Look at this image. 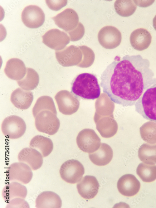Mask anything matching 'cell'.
<instances>
[{
	"label": "cell",
	"instance_id": "obj_23",
	"mask_svg": "<svg viewBox=\"0 0 156 208\" xmlns=\"http://www.w3.org/2000/svg\"><path fill=\"white\" fill-rule=\"evenodd\" d=\"M29 146L39 152L43 157L48 156L53 148L52 140L48 138L40 135H36L31 139Z\"/></svg>",
	"mask_w": 156,
	"mask_h": 208
},
{
	"label": "cell",
	"instance_id": "obj_29",
	"mask_svg": "<svg viewBox=\"0 0 156 208\" xmlns=\"http://www.w3.org/2000/svg\"><path fill=\"white\" fill-rule=\"evenodd\" d=\"M136 173L143 181H153L156 179V165L141 163L137 168Z\"/></svg>",
	"mask_w": 156,
	"mask_h": 208
},
{
	"label": "cell",
	"instance_id": "obj_28",
	"mask_svg": "<svg viewBox=\"0 0 156 208\" xmlns=\"http://www.w3.org/2000/svg\"><path fill=\"white\" fill-rule=\"evenodd\" d=\"M49 110L57 114V112L53 99L50 96H43L37 99L32 109V114L34 118L40 112Z\"/></svg>",
	"mask_w": 156,
	"mask_h": 208
},
{
	"label": "cell",
	"instance_id": "obj_3",
	"mask_svg": "<svg viewBox=\"0 0 156 208\" xmlns=\"http://www.w3.org/2000/svg\"><path fill=\"white\" fill-rule=\"evenodd\" d=\"M134 105L135 111L144 118L156 123V84L145 90Z\"/></svg>",
	"mask_w": 156,
	"mask_h": 208
},
{
	"label": "cell",
	"instance_id": "obj_20",
	"mask_svg": "<svg viewBox=\"0 0 156 208\" xmlns=\"http://www.w3.org/2000/svg\"><path fill=\"white\" fill-rule=\"evenodd\" d=\"M33 99L32 92L18 88L12 93L10 100L13 105L17 108L25 110L31 106Z\"/></svg>",
	"mask_w": 156,
	"mask_h": 208
},
{
	"label": "cell",
	"instance_id": "obj_15",
	"mask_svg": "<svg viewBox=\"0 0 156 208\" xmlns=\"http://www.w3.org/2000/svg\"><path fill=\"white\" fill-rule=\"evenodd\" d=\"M99 184L96 178L86 175L77 185L78 192L83 198L89 200L94 198L97 194Z\"/></svg>",
	"mask_w": 156,
	"mask_h": 208
},
{
	"label": "cell",
	"instance_id": "obj_13",
	"mask_svg": "<svg viewBox=\"0 0 156 208\" xmlns=\"http://www.w3.org/2000/svg\"><path fill=\"white\" fill-rule=\"evenodd\" d=\"M52 19L57 26L67 32L75 28L79 22L78 14L71 8H66Z\"/></svg>",
	"mask_w": 156,
	"mask_h": 208
},
{
	"label": "cell",
	"instance_id": "obj_10",
	"mask_svg": "<svg viewBox=\"0 0 156 208\" xmlns=\"http://www.w3.org/2000/svg\"><path fill=\"white\" fill-rule=\"evenodd\" d=\"M21 17L24 24L31 28L40 27L45 20V15L43 10L38 6L34 5L26 7L22 12Z\"/></svg>",
	"mask_w": 156,
	"mask_h": 208
},
{
	"label": "cell",
	"instance_id": "obj_5",
	"mask_svg": "<svg viewBox=\"0 0 156 208\" xmlns=\"http://www.w3.org/2000/svg\"><path fill=\"white\" fill-rule=\"evenodd\" d=\"M59 172L61 177L65 181L75 184L81 179L85 169L79 161L72 159L66 161L62 164Z\"/></svg>",
	"mask_w": 156,
	"mask_h": 208
},
{
	"label": "cell",
	"instance_id": "obj_27",
	"mask_svg": "<svg viewBox=\"0 0 156 208\" xmlns=\"http://www.w3.org/2000/svg\"><path fill=\"white\" fill-rule=\"evenodd\" d=\"M132 0H117L114 3V8L116 12L123 17H128L135 12L137 6Z\"/></svg>",
	"mask_w": 156,
	"mask_h": 208
},
{
	"label": "cell",
	"instance_id": "obj_21",
	"mask_svg": "<svg viewBox=\"0 0 156 208\" xmlns=\"http://www.w3.org/2000/svg\"><path fill=\"white\" fill-rule=\"evenodd\" d=\"M62 201L59 196L51 191H44L41 193L36 200L37 208H60Z\"/></svg>",
	"mask_w": 156,
	"mask_h": 208
},
{
	"label": "cell",
	"instance_id": "obj_14",
	"mask_svg": "<svg viewBox=\"0 0 156 208\" xmlns=\"http://www.w3.org/2000/svg\"><path fill=\"white\" fill-rule=\"evenodd\" d=\"M117 187L119 192L126 196H132L139 191L140 184L135 177L131 174H126L118 180Z\"/></svg>",
	"mask_w": 156,
	"mask_h": 208
},
{
	"label": "cell",
	"instance_id": "obj_32",
	"mask_svg": "<svg viewBox=\"0 0 156 208\" xmlns=\"http://www.w3.org/2000/svg\"><path fill=\"white\" fill-rule=\"evenodd\" d=\"M46 2L51 9L54 11H57L66 5L67 1L46 0Z\"/></svg>",
	"mask_w": 156,
	"mask_h": 208
},
{
	"label": "cell",
	"instance_id": "obj_26",
	"mask_svg": "<svg viewBox=\"0 0 156 208\" xmlns=\"http://www.w3.org/2000/svg\"><path fill=\"white\" fill-rule=\"evenodd\" d=\"M95 123L97 129L103 138L111 137L117 132V124L114 119H103Z\"/></svg>",
	"mask_w": 156,
	"mask_h": 208
},
{
	"label": "cell",
	"instance_id": "obj_8",
	"mask_svg": "<svg viewBox=\"0 0 156 208\" xmlns=\"http://www.w3.org/2000/svg\"><path fill=\"white\" fill-rule=\"evenodd\" d=\"M100 139L94 130L85 128L81 131L76 138L79 148L84 152L91 153L96 151L101 144Z\"/></svg>",
	"mask_w": 156,
	"mask_h": 208
},
{
	"label": "cell",
	"instance_id": "obj_30",
	"mask_svg": "<svg viewBox=\"0 0 156 208\" xmlns=\"http://www.w3.org/2000/svg\"><path fill=\"white\" fill-rule=\"evenodd\" d=\"M85 30L84 26L79 22L77 27L74 29L67 32L69 35L70 40L75 41L81 39L84 35Z\"/></svg>",
	"mask_w": 156,
	"mask_h": 208
},
{
	"label": "cell",
	"instance_id": "obj_25",
	"mask_svg": "<svg viewBox=\"0 0 156 208\" xmlns=\"http://www.w3.org/2000/svg\"><path fill=\"white\" fill-rule=\"evenodd\" d=\"M77 49L76 46L71 45L64 50L56 51V57L58 63L64 66H70L75 64L76 60L72 56Z\"/></svg>",
	"mask_w": 156,
	"mask_h": 208
},
{
	"label": "cell",
	"instance_id": "obj_17",
	"mask_svg": "<svg viewBox=\"0 0 156 208\" xmlns=\"http://www.w3.org/2000/svg\"><path fill=\"white\" fill-rule=\"evenodd\" d=\"M129 40L132 47L135 50L142 51L147 49L152 41V36L146 29H135L131 34Z\"/></svg>",
	"mask_w": 156,
	"mask_h": 208
},
{
	"label": "cell",
	"instance_id": "obj_6",
	"mask_svg": "<svg viewBox=\"0 0 156 208\" xmlns=\"http://www.w3.org/2000/svg\"><path fill=\"white\" fill-rule=\"evenodd\" d=\"M2 132L6 137L15 139L21 137L25 133L26 125L24 120L16 115L6 118L1 125Z\"/></svg>",
	"mask_w": 156,
	"mask_h": 208
},
{
	"label": "cell",
	"instance_id": "obj_18",
	"mask_svg": "<svg viewBox=\"0 0 156 208\" xmlns=\"http://www.w3.org/2000/svg\"><path fill=\"white\" fill-rule=\"evenodd\" d=\"M25 65L21 60L17 58L10 59L7 62L4 71L7 76L11 79L22 80L26 73Z\"/></svg>",
	"mask_w": 156,
	"mask_h": 208
},
{
	"label": "cell",
	"instance_id": "obj_19",
	"mask_svg": "<svg viewBox=\"0 0 156 208\" xmlns=\"http://www.w3.org/2000/svg\"><path fill=\"white\" fill-rule=\"evenodd\" d=\"M113 157L112 148L109 145L104 143H101L99 148L96 151L89 154V157L91 162L99 166L107 165L111 161Z\"/></svg>",
	"mask_w": 156,
	"mask_h": 208
},
{
	"label": "cell",
	"instance_id": "obj_12",
	"mask_svg": "<svg viewBox=\"0 0 156 208\" xmlns=\"http://www.w3.org/2000/svg\"><path fill=\"white\" fill-rule=\"evenodd\" d=\"M42 38L43 43L56 51L65 47L70 40L67 33L57 29L49 30L42 36Z\"/></svg>",
	"mask_w": 156,
	"mask_h": 208
},
{
	"label": "cell",
	"instance_id": "obj_1",
	"mask_svg": "<svg viewBox=\"0 0 156 208\" xmlns=\"http://www.w3.org/2000/svg\"><path fill=\"white\" fill-rule=\"evenodd\" d=\"M150 62L139 55H126L107 66L100 77L103 92L124 107L134 105L145 90L156 84Z\"/></svg>",
	"mask_w": 156,
	"mask_h": 208
},
{
	"label": "cell",
	"instance_id": "obj_7",
	"mask_svg": "<svg viewBox=\"0 0 156 208\" xmlns=\"http://www.w3.org/2000/svg\"><path fill=\"white\" fill-rule=\"evenodd\" d=\"M30 167L22 162L11 164L6 170V178L9 181L27 184L31 180L33 173Z\"/></svg>",
	"mask_w": 156,
	"mask_h": 208
},
{
	"label": "cell",
	"instance_id": "obj_4",
	"mask_svg": "<svg viewBox=\"0 0 156 208\" xmlns=\"http://www.w3.org/2000/svg\"><path fill=\"white\" fill-rule=\"evenodd\" d=\"M35 118V124L39 132L52 135L58 131L60 126L59 119L56 114L49 110L39 112Z\"/></svg>",
	"mask_w": 156,
	"mask_h": 208
},
{
	"label": "cell",
	"instance_id": "obj_16",
	"mask_svg": "<svg viewBox=\"0 0 156 208\" xmlns=\"http://www.w3.org/2000/svg\"><path fill=\"white\" fill-rule=\"evenodd\" d=\"M19 162L28 165L32 170L40 168L43 162V156L37 150L31 148H25L22 149L18 155Z\"/></svg>",
	"mask_w": 156,
	"mask_h": 208
},
{
	"label": "cell",
	"instance_id": "obj_11",
	"mask_svg": "<svg viewBox=\"0 0 156 208\" xmlns=\"http://www.w3.org/2000/svg\"><path fill=\"white\" fill-rule=\"evenodd\" d=\"M59 111L64 114L69 115L75 113L79 105L78 99L71 93L66 90L58 92L55 96Z\"/></svg>",
	"mask_w": 156,
	"mask_h": 208
},
{
	"label": "cell",
	"instance_id": "obj_2",
	"mask_svg": "<svg viewBox=\"0 0 156 208\" xmlns=\"http://www.w3.org/2000/svg\"><path fill=\"white\" fill-rule=\"evenodd\" d=\"M100 91L98 79L94 74H79L71 83V93L77 99L93 100L100 97Z\"/></svg>",
	"mask_w": 156,
	"mask_h": 208
},
{
	"label": "cell",
	"instance_id": "obj_22",
	"mask_svg": "<svg viewBox=\"0 0 156 208\" xmlns=\"http://www.w3.org/2000/svg\"><path fill=\"white\" fill-rule=\"evenodd\" d=\"M27 194V190L26 186L19 182L15 181L12 182L6 185L2 192L3 200L7 203L16 198L25 199Z\"/></svg>",
	"mask_w": 156,
	"mask_h": 208
},
{
	"label": "cell",
	"instance_id": "obj_33",
	"mask_svg": "<svg viewBox=\"0 0 156 208\" xmlns=\"http://www.w3.org/2000/svg\"><path fill=\"white\" fill-rule=\"evenodd\" d=\"M153 27L156 31V15L154 16L153 19Z\"/></svg>",
	"mask_w": 156,
	"mask_h": 208
},
{
	"label": "cell",
	"instance_id": "obj_24",
	"mask_svg": "<svg viewBox=\"0 0 156 208\" xmlns=\"http://www.w3.org/2000/svg\"><path fill=\"white\" fill-rule=\"evenodd\" d=\"M39 81L38 74L33 69L28 68L26 76L22 80L17 81L18 85L22 89L29 91L35 89Z\"/></svg>",
	"mask_w": 156,
	"mask_h": 208
},
{
	"label": "cell",
	"instance_id": "obj_9",
	"mask_svg": "<svg viewBox=\"0 0 156 208\" xmlns=\"http://www.w3.org/2000/svg\"><path fill=\"white\" fill-rule=\"evenodd\" d=\"M98 39L100 44L107 49H112L118 46L122 39L121 34L116 27L111 26H105L99 31Z\"/></svg>",
	"mask_w": 156,
	"mask_h": 208
},
{
	"label": "cell",
	"instance_id": "obj_31",
	"mask_svg": "<svg viewBox=\"0 0 156 208\" xmlns=\"http://www.w3.org/2000/svg\"><path fill=\"white\" fill-rule=\"evenodd\" d=\"M6 208H29L28 203L20 198H14L8 202Z\"/></svg>",
	"mask_w": 156,
	"mask_h": 208
}]
</instances>
